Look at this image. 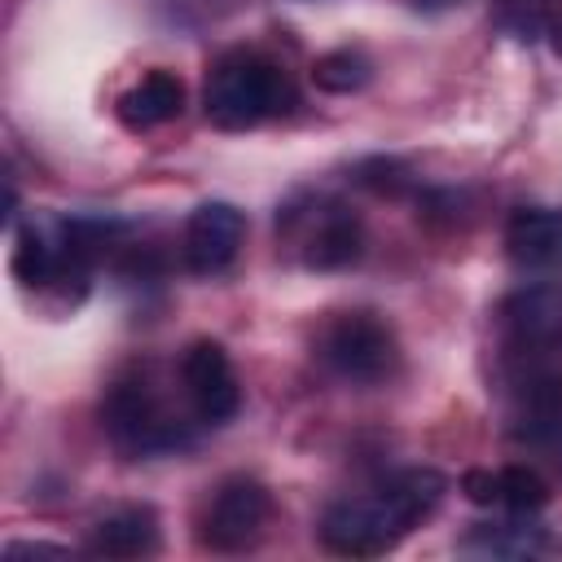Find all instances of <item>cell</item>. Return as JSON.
Returning a JSON list of instances; mask_svg holds the SVG:
<instances>
[{
    "label": "cell",
    "mask_w": 562,
    "mask_h": 562,
    "mask_svg": "<svg viewBox=\"0 0 562 562\" xmlns=\"http://www.w3.org/2000/svg\"><path fill=\"white\" fill-rule=\"evenodd\" d=\"M101 430L110 448L127 461H154V457H176L189 452L202 435V422L193 417L180 373H171L154 360H132L123 364L105 391H101Z\"/></svg>",
    "instance_id": "1"
},
{
    "label": "cell",
    "mask_w": 562,
    "mask_h": 562,
    "mask_svg": "<svg viewBox=\"0 0 562 562\" xmlns=\"http://www.w3.org/2000/svg\"><path fill=\"white\" fill-rule=\"evenodd\" d=\"M443 492L448 479L430 465L391 470L373 487L329 501L316 522V536L338 558H382L439 509Z\"/></svg>",
    "instance_id": "2"
},
{
    "label": "cell",
    "mask_w": 562,
    "mask_h": 562,
    "mask_svg": "<svg viewBox=\"0 0 562 562\" xmlns=\"http://www.w3.org/2000/svg\"><path fill=\"white\" fill-rule=\"evenodd\" d=\"M132 237L127 220L101 211H35L13 224V277L26 290L83 294L101 263H114L119 246Z\"/></svg>",
    "instance_id": "3"
},
{
    "label": "cell",
    "mask_w": 562,
    "mask_h": 562,
    "mask_svg": "<svg viewBox=\"0 0 562 562\" xmlns=\"http://www.w3.org/2000/svg\"><path fill=\"white\" fill-rule=\"evenodd\" d=\"M299 105L294 75L263 48H224L206 66L202 114L220 132H246Z\"/></svg>",
    "instance_id": "4"
},
{
    "label": "cell",
    "mask_w": 562,
    "mask_h": 562,
    "mask_svg": "<svg viewBox=\"0 0 562 562\" xmlns=\"http://www.w3.org/2000/svg\"><path fill=\"white\" fill-rule=\"evenodd\" d=\"M277 246L307 272H342L364 255V220L325 189H299L277 206Z\"/></svg>",
    "instance_id": "5"
},
{
    "label": "cell",
    "mask_w": 562,
    "mask_h": 562,
    "mask_svg": "<svg viewBox=\"0 0 562 562\" xmlns=\"http://www.w3.org/2000/svg\"><path fill=\"white\" fill-rule=\"evenodd\" d=\"M312 356L329 378L347 386H378L400 369V338L378 312L347 307V312H329L316 325Z\"/></svg>",
    "instance_id": "6"
},
{
    "label": "cell",
    "mask_w": 562,
    "mask_h": 562,
    "mask_svg": "<svg viewBox=\"0 0 562 562\" xmlns=\"http://www.w3.org/2000/svg\"><path fill=\"white\" fill-rule=\"evenodd\" d=\"M272 518V492L250 474L220 479L198 509V544L211 553H246L263 540Z\"/></svg>",
    "instance_id": "7"
},
{
    "label": "cell",
    "mask_w": 562,
    "mask_h": 562,
    "mask_svg": "<svg viewBox=\"0 0 562 562\" xmlns=\"http://www.w3.org/2000/svg\"><path fill=\"white\" fill-rule=\"evenodd\" d=\"M501 360H562V285L527 281L496 303Z\"/></svg>",
    "instance_id": "8"
},
{
    "label": "cell",
    "mask_w": 562,
    "mask_h": 562,
    "mask_svg": "<svg viewBox=\"0 0 562 562\" xmlns=\"http://www.w3.org/2000/svg\"><path fill=\"white\" fill-rule=\"evenodd\" d=\"M176 373H180L184 400H189L193 417L202 422V430L228 426V422L241 413V382H237V369H233L228 351H224L215 338H193V342L180 351Z\"/></svg>",
    "instance_id": "9"
},
{
    "label": "cell",
    "mask_w": 562,
    "mask_h": 562,
    "mask_svg": "<svg viewBox=\"0 0 562 562\" xmlns=\"http://www.w3.org/2000/svg\"><path fill=\"white\" fill-rule=\"evenodd\" d=\"M241 241H246V215L233 202L211 198L189 211L180 233V259L193 277H220L233 268Z\"/></svg>",
    "instance_id": "10"
},
{
    "label": "cell",
    "mask_w": 562,
    "mask_h": 562,
    "mask_svg": "<svg viewBox=\"0 0 562 562\" xmlns=\"http://www.w3.org/2000/svg\"><path fill=\"white\" fill-rule=\"evenodd\" d=\"M505 259L531 281H562V211L518 206L505 224Z\"/></svg>",
    "instance_id": "11"
},
{
    "label": "cell",
    "mask_w": 562,
    "mask_h": 562,
    "mask_svg": "<svg viewBox=\"0 0 562 562\" xmlns=\"http://www.w3.org/2000/svg\"><path fill=\"white\" fill-rule=\"evenodd\" d=\"M158 544H162V527H158L154 505L132 501V505L105 509L88 527L83 553H92V558H149V553H158Z\"/></svg>",
    "instance_id": "12"
},
{
    "label": "cell",
    "mask_w": 562,
    "mask_h": 562,
    "mask_svg": "<svg viewBox=\"0 0 562 562\" xmlns=\"http://www.w3.org/2000/svg\"><path fill=\"white\" fill-rule=\"evenodd\" d=\"M461 492L474 505L509 509V514H540L549 505V483L531 465H501V470H465Z\"/></svg>",
    "instance_id": "13"
},
{
    "label": "cell",
    "mask_w": 562,
    "mask_h": 562,
    "mask_svg": "<svg viewBox=\"0 0 562 562\" xmlns=\"http://www.w3.org/2000/svg\"><path fill=\"white\" fill-rule=\"evenodd\" d=\"M461 549L483 558H540V553H558V540L536 514L501 509V518L470 522V531L461 536Z\"/></svg>",
    "instance_id": "14"
},
{
    "label": "cell",
    "mask_w": 562,
    "mask_h": 562,
    "mask_svg": "<svg viewBox=\"0 0 562 562\" xmlns=\"http://www.w3.org/2000/svg\"><path fill=\"white\" fill-rule=\"evenodd\" d=\"M114 114L127 132H149V127H162L171 119L184 114V83L180 75L171 70H149L140 75L119 101H114Z\"/></svg>",
    "instance_id": "15"
},
{
    "label": "cell",
    "mask_w": 562,
    "mask_h": 562,
    "mask_svg": "<svg viewBox=\"0 0 562 562\" xmlns=\"http://www.w3.org/2000/svg\"><path fill=\"white\" fill-rule=\"evenodd\" d=\"M373 79V57L364 48H329L312 61V83L321 92H360Z\"/></svg>",
    "instance_id": "16"
},
{
    "label": "cell",
    "mask_w": 562,
    "mask_h": 562,
    "mask_svg": "<svg viewBox=\"0 0 562 562\" xmlns=\"http://www.w3.org/2000/svg\"><path fill=\"white\" fill-rule=\"evenodd\" d=\"M351 184H360V189H369L378 198H413L417 193V176L400 158H386V154L360 158L351 167Z\"/></svg>",
    "instance_id": "17"
},
{
    "label": "cell",
    "mask_w": 562,
    "mask_h": 562,
    "mask_svg": "<svg viewBox=\"0 0 562 562\" xmlns=\"http://www.w3.org/2000/svg\"><path fill=\"white\" fill-rule=\"evenodd\" d=\"M44 553H70V549L44 544V540H13V544H4V558L9 562H18V558H44Z\"/></svg>",
    "instance_id": "18"
},
{
    "label": "cell",
    "mask_w": 562,
    "mask_h": 562,
    "mask_svg": "<svg viewBox=\"0 0 562 562\" xmlns=\"http://www.w3.org/2000/svg\"><path fill=\"white\" fill-rule=\"evenodd\" d=\"M457 4H465V0H408L413 13H448V9H457Z\"/></svg>",
    "instance_id": "19"
}]
</instances>
